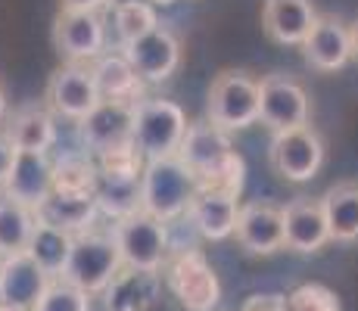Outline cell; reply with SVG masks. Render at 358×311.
Segmentation results:
<instances>
[{"mask_svg": "<svg viewBox=\"0 0 358 311\" xmlns=\"http://www.w3.org/2000/svg\"><path fill=\"white\" fill-rule=\"evenodd\" d=\"M25 252L31 255L34 265H38L47 277L57 280L59 274H63L66 261H69V252H72V233L34 218V227H31V237H29Z\"/></svg>", "mask_w": 358, "mask_h": 311, "instance_id": "cell-26", "label": "cell"}, {"mask_svg": "<svg viewBox=\"0 0 358 311\" xmlns=\"http://www.w3.org/2000/svg\"><path fill=\"white\" fill-rule=\"evenodd\" d=\"M206 119L222 131H243L259 122V81L250 72L224 68L212 78Z\"/></svg>", "mask_w": 358, "mask_h": 311, "instance_id": "cell-6", "label": "cell"}, {"mask_svg": "<svg viewBox=\"0 0 358 311\" xmlns=\"http://www.w3.org/2000/svg\"><path fill=\"white\" fill-rule=\"evenodd\" d=\"M31 227H34V212L29 205L0 193V255L25 252Z\"/></svg>", "mask_w": 358, "mask_h": 311, "instance_id": "cell-27", "label": "cell"}, {"mask_svg": "<svg viewBox=\"0 0 358 311\" xmlns=\"http://www.w3.org/2000/svg\"><path fill=\"white\" fill-rule=\"evenodd\" d=\"M119 268H122V255L113 233L87 227L81 233H72V252H69V261L63 274H59V280L85 289L87 296H97L119 274Z\"/></svg>", "mask_w": 358, "mask_h": 311, "instance_id": "cell-2", "label": "cell"}, {"mask_svg": "<svg viewBox=\"0 0 358 311\" xmlns=\"http://www.w3.org/2000/svg\"><path fill=\"white\" fill-rule=\"evenodd\" d=\"M34 218L44 221V224L59 227V231L81 233V231H87V227H94V218H97V199L50 190V196L34 209Z\"/></svg>", "mask_w": 358, "mask_h": 311, "instance_id": "cell-24", "label": "cell"}, {"mask_svg": "<svg viewBox=\"0 0 358 311\" xmlns=\"http://www.w3.org/2000/svg\"><path fill=\"white\" fill-rule=\"evenodd\" d=\"M91 75H94L100 100H115V103L143 100V81L134 75V68L128 66V59L122 53L97 57L91 66Z\"/></svg>", "mask_w": 358, "mask_h": 311, "instance_id": "cell-23", "label": "cell"}, {"mask_svg": "<svg viewBox=\"0 0 358 311\" xmlns=\"http://www.w3.org/2000/svg\"><path fill=\"white\" fill-rule=\"evenodd\" d=\"M53 190L75 193V196H94L97 190V165L91 156H66L63 162H53Z\"/></svg>", "mask_w": 358, "mask_h": 311, "instance_id": "cell-28", "label": "cell"}, {"mask_svg": "<svg viewBox=\"0 0 358 311\" xmlns=\"http://www.w3.org/2000/svg\"><path fill=\"white\" fill-rule=\"evenodd\" d=\"M115 0H59V10H75V13H100L113 6Z\"/></svg>", "mask_w": 358, "mask_h": 311, "instance_id": "cell-35", "label": "cell"}, {"mask_svg": "<svg viewBox=\"0 0 358 311\" xmlns=\"http://www.w3.org/2000/svg\"><path fill=\"white\" fill-rule=\"evenodd\" d=\"M109 233H113L115 246H119L122 265L125 268L153 271V274L162 271L165 259L171 252V233L165 221L147 215L143 209H134L128 215L115 218Z\"/></svg>", "mask_w": 358, "mask_h": 311, "instance_id": "cell-3", "label": "cell"}, {"mask_svg": "<svg viewBox=\"0 0 358 311\" xmlns=\"http://www.w3.org/2000/svg\"><path fill=\"white\" fill-rule=\"evenodd\" d=\"M352 53H355V57H358V25H355V29H352Z\"/></svg>", "mask_w": 358, "mask_h": 311, "instance_id": "cell-38", "label": "cell"}, {"mask_svg": "<svg viewBox=\"0 0 358 311\" xmlns=\"http://www.w3.org/2000/svg\"><path fill=\"white\" fill-rule=\"evenodd\" d=\"M0 311H16V308H6V305H0Z\"/></svg>", "mask_w": 358, "mask_h": 311, "instance_id": "cell-40", "label": "cell"}, {"mask_svg": "<svg viewBox=\"0 0 358 311\" xmlns=\"http://www.w3.org/2000/svg\"><path fill=\"white\" fill-rule=\"evenodd\" d=\"M243 311H287V296H278V293H256L246 299Z\"/></svg>", "mask_w": 358, "mask_h": 311, "instance_id": "cell-34", "label": "cell"}, {"mask_svg": "<svg viewBox=\"0 0 358 311\" xmlns=\"http://www.w3.org/2000/svg\"><path fill=\"white\" fill-rule=\"evenodd\" d=\"M122 57L134 68V75L143 85H159V81L171 78L181 62V44L169 29L156 25L141 38L122 44Z\"/></svg>", "mask_w": 358, "mask_h": 311, "instance_id": "cell-10", "label": "cell"}, {"mask_svg": "<svg viewBox=\"0 0 358 311\" xmlns=\"http://www.w3.org/2000/svg\"><path fill=\"white\" fill-rule=\"evenodd\" d=\"M0 190L10 199L29 205L34 212L53 190V159L50 153H38V150H16L10 165V175Z\"/></svg>", "mask_w": 358, "mask_h": 311, "instance_id": "cell-16", "label": "cell"}, {"mask_svg": "<svg viewBox=\"0 0 358 311\" xmlns=\"http://www.w3.org/2000/svg\"><path fill=\"white\" fill-rule=\"evenodd\" d=\"M6 137L13 140L16 150H38V153H50V147L57 143V115L47 106H19L10 115L6 124Z\"/></svg>", "mask_w": 358, "mask_h": 311, "instance_id": "cell-22", "label": "cell"}, {"mask_svg": "<svg viewBox=\"0 0 358 311\" xmlns=\"http://www.w3.org/2000/svg\"><path fill=\"white\" fill-rule=\"evenodd\" d=\"M231 153L234 147H231L228 131H222L209 119H196V122H187V131H184L181 147H178L175 156L190 168L194 181H203L215 168H222Z\"/></svg>", "mask_w": 358, "mask_h": 311, "instance_id": "cell-13", "label": "cell"}, {"mask_svg": "<svg viewBox=\"0 0 358 311\" xmlns=\"http://www.w3.org/2000/svg\"><path fill=\"white\" fill-rule=\"evenodd\" d=\"M287 311H343L334 289L324 283H302L287 296Z\"/></svg>", "mask_w": 358, "mask_h": 311, "instance_id": "cell-33", "label": "cell"}, {"mask_svg": "<svg viewBox=\"0 0 358 311\" xmlns=\"http://www.w3.org/2000/svg\"><path fill=\"white\" fill-rule=\"evenodd\" d=\"M53 47L66 62H94L106 47V22L100 13L59 10L53 22Z\"/></svg>", "mask_w": 358, "mask_h": 311, "instance_id": "cell-11", "label": "cell"}, {"mask_svg": "<svg viewBox=\"0 0 358 311\" xmlns=\"http://www.w3.org/2000/svg\"><path fill=\"white\" fill-rule=\"evenodd\" d=\"M47 287H50V277L34 265L29 252L0 255V305L34 311Z\"/></svg>", "mask_w": 358, "mask_h": 311, "instance_id": "cell-15", "label": "cell"}, {"mask_svg": "<svg viewBox=\"0 0 358 311\" xmlns=\"http://www.w3.org/2000/svg\"><path fill=\"white\" fill-rule=\"evenodd\" d=\"M131 124H134V103L100 100L78 122V137L85 143V153L94 159L113 147L131 143Z\"/></svg>", "mask_w": 358, "mask_h": 311, "instance_id": "cell-12", "label": "cell"}, {"mask_svg": "<svg viewBox=\"0 0 358 311\" xmlns=\"http://www.w3.org/2000/svg\"><path fill=\"white\" fill-rule=\"evenodd\" d=\"M13 156H16V147H13V140L6 137V131H0V187H3L6 175H10Z\"/></svg>", "mask_w": 358, "mask_h": 311, "instance_id": "cell-36", "label": "cell"}, {"mask_svg": "<svg viewBox=\"0 0 358 311\" xmlns=\"http://www.w3.org/2000/svg\"><path fill=\"white\" fill-rule=\"evenodd\" d=\"M271 168L278 171L284 181L293 184H306L324 165V140L318 137V131L312 124H302V128H287V131H274L271 137Z\"/></svg>", "mask_w": 358, "mask_h": 311, "instance_id": "cell-7", "label": "cell"}, {"mask_svg": "<svg viewBox=\"0 0 358 311\" xmlns=\"http://www.w3.org/2000/svg\"><path fill=\"white\" fill-rule=\"evenodd\" d=\"M97 212H106L109 218H122L128 212L141 209V181H109V178H97Z\"/></svg>", "mask_w": 358, "mask_h": 311, "instance_id": "cell-30", "label": "cell"}, {"mask_svg": "<svg viewBox=\"0 0 358 311\" xmlns=\"http://www.w3.org/2000/svg\"><path fill=\"white\" fill-rule=\"evenodd\" d=\"M34 311H91V296L66 280H50Z\"/></svg>", "mask_w": 358, "mask_h": 311, "instance_id": "cell-32", "label": "cell"}, {"mask_svg": "<svg viewBox=\"0 0 358 311\" xmlns=\"http://www.w3.org/2000/svg\"><path fill=\"white\" fill-rule=\"evenodd\" d=\"M143 162L147 159L137 153L134 143H122V147H113L106 153L94 156L97 178H109V181H141Z\"/></svg>", "mask_w": 358, "mask_h": 311, "instance_id": "cell-31", "label": "cell"}, {"mask_svg": "<svg viewBox=\"0 0 358 311\" xmlns=\"http://www.w3.org/2000/svg\"><path fill=\"white\" fill-rule=\"evenodd\" d=\"M113 22L115 31H119V41L128 44V41L141 38L150 29L159 25V16H156V6L147 3V0H115L113 3Z\"/></svg>", "mask_w": 358, "mask_h": 311, "instance_id": "cell-29", "label": "cell"}, {"mask_svg": "<svg viewBox=\"0 0 358 311\" xmlns=\"http://www.w3.org/2000/svg\"><path fill=\"white\" fill-rule=\"evenodd\" d=\"M237 196L228 193H215V190H196L190 199L187 212L194 231L206 240H228L234 237V221H237Z\"/></svg>", "mask_w": 358, "mask_h": 311, "instance_id": "cell-20", "label": "cell"}, {"mask_svg": "<svg viewBox=\"0 0 358 311\" xmlns=\"http://www.w3.org/2000/svg\"><path fill=\"white\" fill-rule=\"evenodd\" d=\"M103 293H106V311H150L159 299V274L122 265Z\"/></svg>", "mask_w": 358, "mask_h": 311, "instance_id": "cell-21", "label": "cell"}, {"mask_svg": "<svg viewBox=\"0 0 358 311\" xmlns=\"http://www.w3.org/2000/svg\"><path fill=\"white\" fill-rule=\"evenodd\" d=\"M184 131H187V115L178 103L162 100V96H143L134 103L131 143L143 159L175 156Z\"/></svg>", "mask_w": 358, "mask_h": 311, "instance_id": "cell-4", "label": "cell"}, {"mask_svg": "<svg viewBox=\"0 0 358 311\" xmlns=\"http://www.w3.org/2000/svg\"><path fill=\"white\" fill-rule=\"evenodd\" d=\"M3 115H6V87L0 81V122H3Z\"/></svg>", "mask_w": 358, "mask_h": 311, "instance_id": "cell-37", "label": "cell"}, {"mask_svg": "<svg viewBox=\"0 0 358 311\" xmlns=\"http://www.w3.org/2000/svg\"><path fill=\"white\" fill-rule=\"evenodd\" d=\"M318 10L312 0H265L262 3V29L280 47H299L312 31Z\"/></svg>", "mask_w": 358, "mask_h": 311, "instance_id": "cell-19", "label": "cell"}, {"mask_svg": "<svg viewBox=\"0 0 358 311\" xmlns=\"http://www.w3.org/2000/svg\"><path fill=\"white\" fill-rule=\"evenodd\" d=\"M44 106L53 115H63V119L81 122L94 106L100 103L97 85H94L91 66L85 62H66L47 81V94H44Z\"/></svg>", "mask_w": 358, "mask_h": 311, "instance_id": "cell-9", "label": "cell"}, {"mask_svg": "<svg viewBox=\"0 0 358 311\" xmlns=\"http://www.w3.org/2000/svg\"><path fill=\"white\" fill-rule=\"evenodd\" d=\"M302 57L318 72H336L352 59V29L336 16H318L302 41Z\"/></svg>", "mask_w": 358, "mask_h": 311, "instance_id": "cell-17", "label": "cell"}, {"mask_svg": "<svg viewBox=\"0 0 358 311\" xmlns=\"http://www.w3.org/2000/svg\"><path fill=\"white\" fill-rule=\"evenodd\" d=\"M165 287L184 311H212L222 302V283L199 249H171L162 265Z\"/></svg>", "mask_w": 358, "mask_h": 311, "instance_id": "cell-5", "label": "cell"}, {"mask_svg": "<svg viewBox=\"0 0 358 311\" xmlns=\"http://www.w3.org/2000/svg\"><path fill=\"white\" fill-rule=\"evenodd\" d=\"M280 215H284V246L290 252L312 255V252H321L330 243L327 221L318 199L296 196L293 203H287L280 209Z\"/></svg>", "mask_w": 358, "mask_h": 311, "instance_id": "cell-18", "label": "cell"}, {"mask_svg": "<svg viewBox=\"0 0 358 311\" xmlns=\"http://www.w3.org/2000/svg\"><path fill=\"white\" fill-rule=\"evenodd\" d=\"M153 3H171V0H153Z\"/></svg>", "mask_w": 358, "mask_h": 311, "instance_id": "cell-39", "label": "cell"}, {"mask_svg": "<svg viewBox=\"0 0 358 311\" xmlns=\"http://www.w3.org/2000/svg\"><path fill=\"white\" fill-rule=\"evenodd\" d=\"M234 237L252 255L280 252L284 249V215H280V205L265 203V199L243 203L237 209V221H234Z\"/></svg>", "mask_w": 358, "mask_h": 311, "instance_id": "cell-14", "label": "cell"}, {"mask_svg": "<svg viewBox=\"0 0 358 311\" xmlns=\"http://www.w3.org/2000/svg\"><path fill=\"white\" fill-rule=\"evenodd\" d=\"M308 94L296 78L271 72L259 81V122L271 128V134L308 124Z\"/></svg>", "mask_w": 358, "mask_h": 311, "instance_id": "cell-8", "label": "cell"}, {"mask_svg": "<svg viewBox=\"0 0 358 311\" xmlns=\"http://www.w3.org/2000/svg\"><path fill=\"white\" fill-rule=\"evenodd\" d=\"M196 193L190 168L178 156L147 159L141 171V209L159 221H175L187 212Z\"/></svg>", "mask_w": 358, "mask_h": 311, "instance_id": "cell-1", "label": "cell"}, {"mask_svg": "<svg viewBox=\"0 0 358 311\" xmlns=\"http://www.w3.org/2000/svg\"><path fill=\"white\" fill-rule=\"evenodd\" d=\"M327 221V233L336 243H355L358 240V184L340 181L318 199Z\"/></svg>", "mask_w": 358, "mask_h": 311, "instance_id": "cell-25", "label": "cell"}]
</instances>
